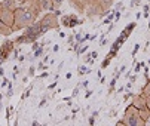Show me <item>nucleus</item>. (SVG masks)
I'll return each mask as SVG.
<instances>
[{
  "label": "nucleus",
  "instance_id": "1",
  "mask_svg": "<svg viewBox=\"0 0 150 126\" xmlns=\"http://www.w3.org/2000/svg\"><path fill=\"white\" fill-rule=\"evenodd\" d=\"M122 120L125 122V126H146V122L140 117L138 108H135L132 104H129V106L125 108Z\"/></svg>",
  "mask_w": 150,
  "mask_h": 126
},
{
  "label": "nucleus",
  "instance_id": "2",
  "mask_svg": "<svg viewBox=\"0 0 150 126\" xmlns=\"http://www.w3.org/2000/svg\"><path fill=\"white\" fill-rule=\"evenodd\" d=\"M39 24H40V27L43 28L45 31L58 30L59 25H61L59 18H58V15H57L55 12H48V13H45L43 16L39 19Z\"/></svg>",
  "mask_w": 150,
  "mask_h": 126
},
{
  "label": "nucleus",
  "instance_id": "3",
  "mask_svg": "<svg viewBox=\"0 0 150 126\" xmlns=\"http://www.w3.org/2000/svg\"><path fill=\"white\" fill-rule=\"evenodd\" d=\"M85 13L88 18H95V16H104L105 12L103 11V8L100 6V3L97 0H88L86 8H85Z\"/></svg>",
  "mask_w": 150,
  "mask_h": 126
},
{
  "label": "nucleus",
  "instance_id": "4",
  "mask_svg": "<svg viewBox=\"0 0 150 126\" xmlns=\"http://www.w3.org/2000/svg\"><path fill=\"white\" fill-rule=\"evenodd\" d=\"M0 21L11 28L13 27V21H15V12L12 9L5 8L2 3H0Z\"/></svg>",
  "mask_w": 150,
  "mask_h": 126
},
{
  "label": "nucleus",
  "instance_id": "5",
  "mask_svg": "<svg viewBox=\"0 0 150 126\" xmlns=\"http://www.w3.org/2000/svg\"><path fill=\"white\" fill-rule=\"evenodd\" d=\"M131 104H132L135 108H138V110L147 108V98H146V95H144L143 92H141V94H137V95H132Z\"/></svg>",
  "mask_w": 150,
  "mask_h": 126
},
{
  "label": "nucleus",
  "instance_id": "6",
  "mask_svg": "<svg viewBox=\"0 0 150 126\" xmlns=\"http://www.w3.org/2000/svg\"><path fill=\"white\" fill-rule=\"evenodd\" d=\"M59 23L64 25V27H74L76 24H82L83 21H79L74 15H66V16H62Z\"/></svg>",
  "mask_w": 150,
  "mask_h": 126
},
{
  "label": "nucleus",
  "instance_id": "7",
  "mask_svg": "<svg viewBox=\"0 0 150 126\" xmlns=\"http://www.w3.org/2000/svg\"><path fill=\"white\" fill-rule=\"evenodd\" d=\"M13 46H15V40L12 42V40H6L5 43L0 46V53H2L6 59L9 58V53L13 51Z\"/></svg>",
  "mask_w": 150,
  "mask_h": 126
},
{
  "label": "nucleus",
  "instance_id": "8",
  "mask_svg": "<svg viewBox=\"0 0 150 126\" xmlns=\"http://www.w3.org/2000/svg\"><path fill=\"white\" fill-rule=\"evenodd\" d=\"M86 3H88V0H70V5H71L79 13H85Z\"/></svg>",
  "mask_w": 150,
  "mask_h": 126
},
{
  "label": "nucleus",
  "instance_id": "9",
  "mask_svg": "<svg viewBox=\"0 0 150 126\" xmlns=\"http://www.w3.org/2000/svg\"><path fill=\"white\" fill-rule=\"evenodd\" d=\"M37 3H39V6H40L42 11H49V12L54 11L52 0H37Z\"/></svg>",
  "mask_w": 150,
  "mask_h": 126
},
{
  "label": "nucleus",
  "instance_id": "10",
  "mask_svg": "<svg viewBox=\"0 0 150 126\" xmlns=\"http://www.w3.org/2000/svg\"><path fill=\"white\" fill-rule=\"evenodd\" d=\"M97 2L100 3V6L103 8V11L105 12V15L110 12V9H112V6H113V3H115V0H97Z\"/></svg>",
  "mask_w": 150,
  "mask_h": 126
},
{
  "label": "nucleus",
  "instance_id": "11",
  "mask_svg": "<svg viewBox=\"0 0 150 126\" xmlns=\"http://www.w3.org/2000/svg\"><path fill=\"white\" fill-rule=\"evenodd\" d=\"M0 3H2L5 8L12 9V11H15V9L19 6V2H18V0H0Z\"/></svg>",
  "mask_w": 150,
  "mask_h": 126
},
{
  "label": "nucleus",
  "instance_id": "12",
  "mask_svg": "<svg viewBox=\"0 0 150 126\" xmlns=\"http://www.w3.org/2000/svg\"><path fill=\"white\" fill-rule=\"evenodd\" d=\"M13 33V30L11 28V27H8V25H5L3 23H2V21H0V34H2V36H11Z\"/></svg>",
  "mask_w": 150,
  "mask_h": 126
},
{
  "label": "nucleus",
  "instance_id": "13",
  "mask_svg": "<svg viewBox=\"0 0 150 126\" xmlns=\"http://www.w3.org/2000/svg\"><path fill=\"white\" fill-rule=\"evenodd\" d=\"M135 25H137L135 23H131V24H128V25H126V28L123 30V33H122L120 36H122L123 39H126L128 36H129V33H131V31H132V30L135 28Z\"/></svg>",
  "mask_w": 150,
  "mask_h": 126
},
{
  "label": "nucleus",
  "instance_id": "14",
  "mask_svg": "<svg viewBox=\"0 0 150 126\" xmlns=\"http://www.w3.org/2000/svg\"><path fill=\"white\" fill-rule=\"evenodd\" d=\"M138 113H140V117L144 120V122H147L149 119H150V110L149 108H143V110H138Z\"/></svg>",
  "mask_w": 150,
  "mask_h": 126
},
{
  "label": "nucleus",
  "instance_id": "15",
  "mask_svg": "<svg viewBox=\"0 0 150 126\" xmlns=\"http://www.w3.org/2000/svg\"><path fill=\"white\" fill-rule=\"evenodd\" d=\"M141 92L144 94V95H150V77L147 79V83L143 86V89H141Z\"/></svg>",
  "mask_w": 150,
  "mask_h": 126
},
{
  "label": "nucleus",
  "instance_id": "16",
  "mask_svg": "<svg viewBox=\"0 0 150 126\" xmlns=\"http://www.w3.org/2000/svg\"><path fill=\"white\" fill-rule=\"evenodd\" d=\"M66 2V0H52V5H54V11L55 9H59L62 6V3Z\"/></svg>",
  "mask_w": 150,
  "mask_h": 126
},
{
  "label": "nucleus",
  "instance_id": "17",
  "mask_svg": "<svg viewBox=\"0 0 150 126\" xmlns=\"http://www.w3.org/2000/svg\"><path fill=\"white\" fill-rule=\"evenodd\" d=\"M43 55V45H40V48H37L36 51H34V58H39V56H42ZM33 58V59H34Z\"/></svg>",
  "mask_w": 150,
  "mask_h": 126
},
{
  "label": "nucleus",
  "instance_id": "18",
  "mask_svg": "<svg viewBox=\"0 0 150 126\" xmlns=\"http://www.w3.org/2000/svg\"><path fill=\"white\" fill-rule=\"evenodd\" d=\"M89 71H91V70H89L88 67H85V65H80V67H79V74H80V76L86 74V73H89Z\"/></svg>",
  "mask_w": 150,
  "mask_h": 126
},
{
  "label": "nucleus",
  "instance_id": "19",
  "mask_svg": "<svg viewBox=\"0 0 150 126\" xmlns=\"http://www.w3.org/2000/svg\"><path fill=\"white\" fill-rule=\"evenodd\" d=\"M110 61H112V58H110V56H107V58H105V59L103 61V64H101V68H105V67H109Z\"/></svg>",
  "mask_w": 150,
  "mask_h": 126
},
{
  "label": "nucleus",
  "instance_id": "20",
  "mask_svg": "<svg viewBox=\"0 0 150 126\" xmlns=\"http://www.w3.org/2000/svg\"><path fill=\"white\" fill-rule=\"evenodd\" d=\"M30 91H31V88H28V89H27V91L24 92V95H23V99H25V98H27V96L30 95Z\"/></svg>",
  "mask_w": 150,
  "mask_h": 126
},
{
  "label": "nucleus",
  "instance_id": "21",
  "mask_svg": "<svg viewBox=\"0 0 150 126\" xmlns=\"http://www.w3.org/2000/svg\"><path fill=\"white\" fill-rule=\"evenodd\" d=\"M138 49H140V45H135V48H134V51H132V56H135V53L138 52Z\"/></svg>",
  "mask_w": 150,
  "mask_h": 126
},
{
  "label": "nucleus",
  "instance_id": "22",
  "mask_svg": "<svg viewBox=\"0 0 150 126\" xmlns=\"http://www.w3.org/2000/svg\"><path fill=\"white\" fill-rule=\"evenodd\" d=\"M9 85V83H8V79H3V82H2V88H6Z\"/></svg>",
  "mask_w": 150,
  "mask_h": 126
},
{
  "label": "nucleus",
  "instance_id": "23",
  "mask_svg": "<svg viewBox=\"0 0 150 126\" xmlns=\"http://www.w3.org/2000/svg\"><path fill=\"white\" fill-rule=\"evenodd\" d=\"M34 67H30V70H28V76H34Z\"/></svg>",
  "mask_w": 150,
  "mask_h": 126
},
{
  "label": "nucleus",
  "instance_id": "24",
  "mask_svg": "<svg viewBox=\"0 0 150 126\" xmlns=\"http://www.w3.org/2000/svg\"><path fill=\"white\" fill-rule=\"evenodd\" d=\"M122 6H123V3H122V2H119V3L116 5V11H120V9H122Z\"/></svg>",
  "mask_w": 150,
  "mask_h": 126
},
{
  "label": "nucleus",
  "instance_id": "25",
  "mask_svg": "<svg viewBox=\"0 0 150 126\" xmlns=\"http://www.w3.org/2000/svg\"><path fill=\"white\" fill-rule=\"evenodd\" d=\"M146 98H147V108L150 110V95H146Z\"/></svg>",
  "mask_w": 150,
  "mask_h": 126
},
{
  "label": "nucleus",
  "instance_id": "26",
  "mask_svg": "<svg viewBox=\"0 0 150 126\" xmlns=\"http://www.w3.org/2000/svg\"><path fill=\"white\" fill-rule=\"evenodd\" d=\"M116 125H117V126H125V122H123V120H117Z\"/></svg>",
  "mask_w": 150,
  "mask_h": 126
},
{
  "label": "nucleus",
  "instance_id": "27",
  "mask_svg": "<svg viewBox=\"0 0 150 126\" xmlns=\"http://www.w3.org/2000/svg\"><path fill=\"white\" fill-rule=\"evenodd\" d=\"M39 48V43H37V42H34V43H33V51H36Z\"/></svg>",
  "mask_w": 150,
  "mask_h": 126
},
{
  "label": "nucleus",
  "instance_id": "28",
  "mask_svg": "<svg viewBox=\"0 0 150 126\" xmlns=\"http://www.w3.org/2000/svg\"><path fill=\"white\" fill-rule=\"evenodd\" d=\"M91 56H92V59H95V58H97V56H98V53H97V52H95V51H94V52H92V53H91Z\"/></svg>",
  "mask_w": 150,
  "mask_h": 126
},
{
  "label": "nucleus",
  "instance_id": "29",
  "mask_svg": "<svg viewBox=\"0 0 150 126\" xmlns=\"http://www.w3.org/2000/svg\"><path fill=\"white\" fill-rule=\"evenodd\" d=\"M45 104H46V98H43V99H42V102H40V107H43Z\"/></svg>",
  "mask_w": 150,
  "mask_h": 126
},
{
  "label": "nucleus",
  "instance_id": "30",
  "mask_svg": "<svg viewBox=\"0 0 150 126\" xmlns=\"http://www.w3.org/2000/svg\"><path fill=\"white\" fill-rule=\"evenodd\" d=\"M55 86H57V82H54V83H52V85H51V86H49V91H52V89H54V88H55Z\"/></svg>",
  "mask_w": 150,
  "mask_h": 126
},
{
  "label": "nucleus",
  "instance_id": "31",
  "mask_svg": "<svg viewBox=\"0 0 150 126\" xmlns=\"http://www.w3.org/2000/svg\"><path fill=\"white\" fill-rule=\"evenodd\" d=\"M95 123V120H94V116L92 117H89V125H94Z\"/></svg>",
  "mask_w": 150,
  "mask_h": 126
},
{
  "label": "nucleus",
  "instance_id": "32",
  "mask_svg": "<svg viewBox=\"0 0 150 126\" xmlns=\"http://www.w3.org/2000/svg\"><path fill=\"white\" fill-rule=\"evenodd\" d=\"M91 95H92V92H91V91H86V95H85V96H86V98H89Z\"/></svg>",
  "mask_w": 150,
  "mask_h": 126
},
{
  "label": "nucleus",
  "instance_id": "33",
  "mask_svg": "<svg viewBox=\"0 0 150 126\" xmlns=\"http://www.w3.org/2000/svg\"><path fill=\"white\" fill-rule=\"evenodd\" d=\"M58 49H59V46H58V45H55V46H54V52H58Z\"/></svg>",
  "mask_w": 150,
  "mask_h": 126
},
{
  "label": "nucleus",
  "instance_id": "34",
  "mask_svg": "<svg viewBox=\"0 0 150 126\" xmlns=\"http://www.w3.org/2000/svg\"><path fill=\"white\" fill-rule=\"evenodd\" d=\"M135 80H137V76H132V77H131V83H134Z\"/></svg>",
  "mask_w": 150,
  "mask_h": 126
},
{
  "label": "nucleus",
  "instance_id": "35",
  "mask_svg": "<svg viewBox=\"0 0 150 126\" xmlns=\"http://www.w3.org/2000/svg\"><path fill=\"white\" fill-rule=\"evenodd\" d=\"M77 92H79V89L76 88V89H74V92H73V96H76V95H77Z\"/></svg>",
  "mask_w": 150,
  "mask_h": 126
},
{
  "label": "nucleus",
  "instance_id": "36",
  "mask_svg": "<svg viewBox=\"0 0 150 126\" xmlns=\"http://www.w3.org/2000/svg\"><path fill=\"white\" fill-rule=\"evenodd\" d=\"M3 74H5V71H3V68H2V67H0V76H3Z\"/></svg>",
  "mask_w": 150,
  "mask_h": 126
}]
</instances>
